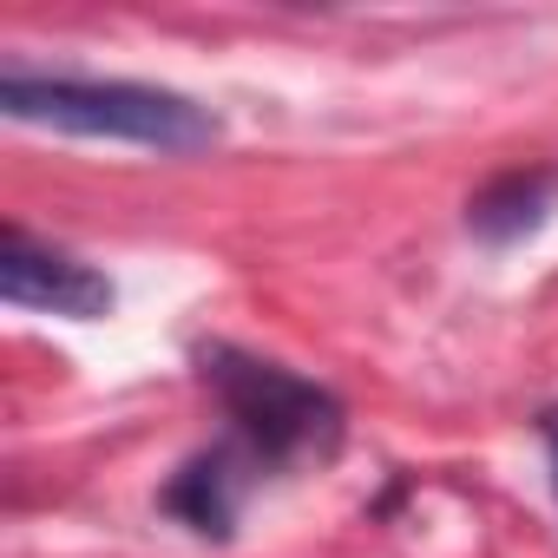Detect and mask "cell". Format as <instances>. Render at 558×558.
<instances>
[{
    "label": "cell",
    "mask_w": 558,
    "mask_h": 558,
    "mask_svg": "<svg viewBox=\"0 0 558 558\" xmlns=\"http://www.w3.org/2000/svg\"><path fill=\"white\" fill-rule=\"evenodd\" d=\"M551 204H558V171H538V165L532 171H506L486 191H473L466 230L480 243H519V236H532L551 217Z\"/></svg>",
    "instance_id": "cell-5"
},
{
    "label": "cell",
    "mask_w": 558,
    "mask_h": 558,
    "mask_svg": "<svg viewBox=\"0 0 558 558\" xmlns=\"http://www.w3.org/2000/svg\"><path fill=\"white\" fill-rule=\"evenodd\" d=\"M538 440H545V453H551V480H558V408L538 414Z\"/></svg>",
    "instance_id": "cell-6"
},
{
    "label": "cell",
    "mask_w": 558,
    "mask_h": 558,
    "mask_svg": "<svg viewBox=\"0 0 558 558\" xmlns=\"http://www.w3.org/2000/svg\"><path fill=\"white\" fill-rule=\"evenodd\" d=\"M0 112L21 125H47V132H73V138H112V145H145V151H204L223 138L217 112L165 93V86H138V80H66V73H0Z\"/></svg>",
    "instance_id": "cell-1"
},
{
    "label": "cell",
    "mask_w": 558,
    "mask_h": 558,
    "mask_svg": "<svg viewBox=\"0 0 558 558\" xmlns=\"http://www.w3.org/2000/svg\"><path fill=\"white\" fill-rule=\"evenodd\" d=\"M243 466H256L236 440L230 447H204V453H191L178 473H171V486H165V512L171 519H184L197 538H230L236 532V506H243V486H250V473Z\"/></svg>",
    "instance_id": "cell-4"
},
{
    "label": "cell",
    "mask_w": 558,
    "mask_h": 558,
    "mask_svg": "<svg viewBox=\"0 0 558 558\" xmlns=\"http://www.w3.org/2000/svg\"><path fill=\"white\" fill-rule=\"evenodd\" d=\"M0 296L14 310H40V316H66V323H99L112 310V283L93 263H80L53 243H34L27 230L0 236Z\"/></svg>",
    "instance_id": "cell-3"
},
{
    "label": "cell",
    "mask_w": 558,
    "mask_h": 558,
    "mask_svg": "<svg viewBox=\"0 0 558 558\" xmlns=\"http://www.w3.org/2000/svg\"><path fill=\"white\" fill-rule=\"evenodd\" d=\"M197 375L223 401V414L236 427V447L256 466H296V460H329L336 453L342 401L323 381H310V375H296L283 362L243 355L230 342H204L197 349Z\"/></svg>",
    "instance_id": "cell-2"
}]
</instances>
